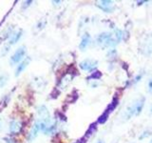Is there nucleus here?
<instances>
[{"instance_id": "2eb2a0df", "label": "nucleus", "mask_w": 152, "mask_h": 143, "mask_svg": "<svg viewBox=\"0 0 152 143\" xmlns=\"http://www.w3.org/2000/svg\"><path fill=\"white\" fill-rule=\"evenodd\" d=\"M6 82H7V76L4 74L0 76V87H3L6 84Z\"/></svg>"}, {"instance_id": "20e7f679", "label": "nucleus", "mask_w": 152, "mask_h": 143, "mask_svg": "<svg viewBox=\"0 0 152 143\" xmlns=\"http://www.w3.org/2000/svg\"><path fill=\"white\" fill-rule=\"evenodd\" d=\"M26 47L25 46H21L19 47L16 50V52L12 55L11 57V64L12 65H15L16 63H18L19 61H21L24 56L26 55Z\"/></svg>"}, {"instance_id": "ddd939ff", "label": "nucleus", "mask_w": 152, "mask_h": 143, "mask_svg": "<svg viewBox=\"0 0 152 143\" xmlns=\"http://www.w3.org/2000/svg\"><path fill=\"white\" fill-rule=\"evenodd\" d=\"M21 35H22V31H19L14 33V35H12L11 40H10V44H14V43H16L19 39H20Z\"/></svg>"}, {"instance_id": "f8f14e48", "label": "nucleus", "mask_w": 152, "mask_h": 143, "mask_svg": "<svg viewBox=\"0 0 152 143\" xmlns=\"http://www.w3.org/2000/svg\"><path fill=\"white\" fill-rule=\"evenodd\" d=\"M101 76H102L101 72H99V71H94L91 74H90L89 76H88L87 79H88V80H97V79H99V78H101Z\"/></svg>"}, {"instance_id": "4be33fe9", "label": "nucleus", "mask_w": 152, "mask_h": 143, "mask_svg": "<svg viewBox=\"0 0 152 143\" xmlns=\"http://www.w3.org/2000/svg\"><path fill=\"white\" fill-rule=\"evenodd\" d=\"M150 111H151V113H152V107H151V109H150Z\"/></svg>"}, {"instance_id": "aec40b11", "label": "nucleus", "mask_w": 152, "mask_h": 143, "mask_svg": "<svg viewBox=\"0 0 152 143\" xmlns=\"http://www.w3.org/2000/svg\"><path fill=\"white\" fill-rule=\"evenodd\" d=\"M137 3H138V5H142V3H145V1H140V2H139V1H138Z\"/></svg>"}, {"instance_id": "f03ea898", "label": "nucleus", "mask_w": 152, "mask_h": 143, "mask_svg": "<svg viewBox=\"0 0 152 143\" xmlns=\"http://www.w3.org/2000/svg\"><path fill=\"white\" fill-rule=\"evenodd\" d=\"M96 42L97 44L100 45L101 47H111L117 44V41L115 38H113L112 33L109 32H102L100 35H97L96 37Z\"/></svg>"}, {"instance_id": "0eeeda50", "label": "nucleus", "mask_w": 152, "mask_h": 143, "mask_svg": "<svg viewBox=\"0 0 152 143\" xmlns=\"http://www.w3.org/2000/svg\"><path fill=\"white\" fill-rule=\"evenodd\" d=\"M22 127H23L22 124L19 121L12 120L11 123H10V132H11V133H12V135H14V133H18L22 130Z\"/></svg>"}, {"instance_id": "9d476101", "label": "nucleus", "mask_w": 152, "mask_h": 143, "mask_svg": "<svg viewBox=\"0 0 152 143\" xmlns=\"http://www.w3.org/2000/svg\"><path fill=\"white\" fill-rule=\"evenodd\" d=\"M118 104H119V98L117 97H114L113 99H112V101L111 103L108 105L107 108V111L110 114L111 112H113V110H115L116 107L118 106Z\"/></svg>"}, {"instance_id": "6e6552de", "label": "nucleus", "mask_w": 152, "mask_h": 143, "mask_svg": "<svg viewBox=\"0 0 152 143\" xmlns=\"http://www.w3.org/2000/svg\"><path fill=\"white\" fill-rule=\"evenodd\" d=\"M30 61H31V58H30V57H27L26 59H24V60H23V62H21V63L18 65L17 69H16V71H15V74H15V76H18L21 73H23V71L26 69V67L28 66V63H30Z\"/></svg>"}, {"instance_id": "1a4fd4ad", "label": "nucleus", "mask_w": 152, "mask_h": 143, "mask_svg": "<svg viewBox=\"0 0 152 143\" xmlns=\"http://www.w3.org/2000/svg\"><path fill=\"white\" fill-rule=\"evenodd\" d=\"M40 131V122H35L34 125H33L31 131L30 133V136H28V140H32L37 136L38 132Z\"/></svg>"}, {"instance_id": "4468645a", "label": "nucleus", "mask_w": 152, "mask_h": 143, "mask_svg": "<svg viewBox=\"0 0 152 143\" xmlns=\"http://www.w3.org/2000/svg\"><path fill=\"white\" fill-rule=\"evenodd\" d=\"M108 116H109V113L106 110V111H104V112L101 114V116H99V118H98V123L104 124V122H106V121L107 120Z\"/></svg>"}, {"instance_id": "6ab92c4d", "label": "nucleus", "mask_w": 152, "mask_h": 143, "mask_svg": "<svg viewBox=\"0 0 152 143\" xmlns=\"http://www.w3.org/2000/svg\"><path fill=\"white\" fill-rule=\"evenodd\" d=\"M141 77H142V75H138L137 77L134 79V83H135V82H137V81H139V80L141 79Z\"/></svg>"}, {"instance_id": "412c9836", "label": "nucleus", "mask_w": 152, "mask_h": 143, "mask_svg": "<svg viewBox=\"0 0 152 143\" xmlns=\"http://www.w3.org/2000/svg\"><path fill=\"white\" fill-rule=\"evenodd\" d=\"M97 143H103V141H101V140H100V141H98Z\"/></svg>"}, {"instance_id": "423d86ee", "label": "nucleus", "mask_w": 152, "mask_h": 143, "mask_svg": "<svg viewBox=\"0 0 152 143\" xmlns=\"http://www.w3.org/2000/svg\"><path fill=\"white\" fill-rule=\"evenodd\" d=\"M90 40H91V36L89 35V33L86 32L85 35H83L82 39H81V42H80V45H79V48L81 51H85L86 49L88 48V46L89 45L90 43Z\"/></svg>"}, {"instance_id": "dca6fc26", "label": "nucleus", "mask_w": 152, "mask_h": 143, "mask_svg": "<svg viewBox=\"0 0 152 143\" xmlns=\"http://www.w3.org/2000/svg\"><path fill=\"white\" fill-rule=\"evenodd\" d=\"M150 133H151V130H146V131H145L144 133H142V136H140L139 139H141V140H142V139H144V138H145V136L147 137L148 136H150V135H151Z\"/></svg>"}, {"instance_id": "f257e3e1", "label": "nucleus", "mask_w": 152, "mask_h": 143, "mask_svg": "<svg viewBox=\"0 0 152 143\" xmlns=\"http://www.w3.org/2000/svg\"><path fill=\"white\" fill-rule=\"evenodd\" d=\"M144 105H145V97H141L139 99H137L134 104H132L130 107H128L126 109V111L125 113L126 119L132 117L133 116H139L142 113Z\"/></svg>"}, {"instance_id": "5701e85b", "label": "nucleus", "mask_w": 152, "mask_h": 143, "mask_svg": "<svg viewBox=\"0 0 152 143\" xmlns=\"http://www.w3.org/2000/svg\"><path fill=\"white\" fill-rule=\"evenodd\" d=\"M150 143H152V139H151V141H150Z\"/></svg>"}, {"instance_id": "a211bd4d", "label": "nucleus", "mask_w": 152, "mask_h": 143, "mask_svg": "<svg viewBox=\"0 0 152 143\" xmlns=\"http://www.w3.org/2000/svg\"><path fill=\"white\" fill-rule=\"evenodd\" d=\"M148 91L149 93H152V79L148 81Z\"/></svg>"}, {"instance_id": "f3484780", "label": "nucleus", "mask_w": 152, "mask_h": 143, "mask_svg": "<svg viewBox=\"0 0 152 143\" xmlns=\"http://www.w3.org/2000/svg\"><path fill=\"white\" fill-rule=\"evenodd\" d=\"M31 3H32V1H31V0H28V1H25V2H24V5L22 6V8H23V9H26L27 7L30 6V5H31Z\"/></svg>"}, {"instance_id": "39448f33", "label": "nucleus", "mask_w": 152, "mask_h": 143, "mask_svg": "<svg viewBox=\"0 0 152 143\" xmlns=\"http://www.w3.org/2000/svg\"><path fill=\"white\" fill-rule=\"evenodd\" d=\"M97 6L104 13H111L114 10L112 1H108V0H103V1L98 2Z\"/></svg>"}, {"instance_id": "7ed1b4c3", "label": "nucleus", "mask_w": 152, "mask_h": 143, "mask_svg": "<svg viewBox=\"0 0 152 143\" xmlns=\"http://www.w3.org/2000/svg\"><path fill=\"white\" fill-rule=\"evenodd\" d=\"M98 66V62L97 60L95 59H85L83 60L82 62H80L79 64V67L83 71H86V72H93L95 69L97 68Z\"/></svg>"}, {"instance_id": "9b49d317", "label": "nucleus", "mask_w": 152, "mask_h": 143, "mask_svg": "<svg viewBox=\"0 0 152 143\" xmlns=\"http://www.w3.org/2000/svg\"><path fill=\"white\" fill-rule=\"evenodd\" d=\"M96 129H97V123H93V124H91V125L89 126L88 130L87 131V133H86L85 137L88 138V137H89L90 136H91L95 131H96Z\"/></svg>"}]
</instances>
